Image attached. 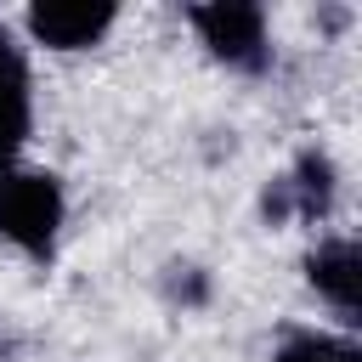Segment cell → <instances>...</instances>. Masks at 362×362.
<instances>
[{
    "label": "cell",
    "instance_id": "ba28073f",
    "mask_svg": "<svg viewBox=\"0 0 362 362\" xmlns=\"http://www.w3.org/2000/svg\"><path fill=\"white\" fill-rule=\"evenodd\" d=\"M170 300L204 305V300H209V277H204L198 266H170Z\"/></svg>",
    "mask_w": 362,
    "mask_h": 362
},
{
    "label": "cell",
    "instance_id": "3957f363",
    "mask_svg": "<svg viewBox=\"0 0 362 362\" xmlns=\"http://www.w3.org/2000/svg\"><path fill=\"white\" fill-rule=\"evenodd\" d=\"M23 23H28L34 45H45V51H90L119 23V6L113 0H40V6H28Z\"/></svg>",
    "mask_w": 362,
    "mask_h": 362
},
{
    "label": "cell",
    "instance_id": "6da1fadb",
    "mask_svg": "<svg viewBox=\"0 0 362 362\" xmlns=\"http://www.w3.org/2000/svg\"><path fill=\"white\" fill-rule=\"evenodd\" d=\"M62 221H68V198L51 170L0 164V238L6 243H17L34 260H51Z\"/></svg>",
    "mask_w": 362,
    "mask_h": 362
},
{
    "label": "cell",
    "instance_id": "5b68a950",
    "mask_svg": "<svg viewBox=\"0 0 362 362\" xmlns=\"http://www.w3.org/2000/svg\"><path fill=\"white\" fill-rule=\"evenodd\" d=\"M305 277L339 311V322L362 317V249H356V238H322L305 255Z\"/></svg>",
    "mask_w": 362,
    "mask_h": 362
},
{
    "label": "cell",
    "instance_id": "7a4b0ae2",
    "mask_svg": "<svg viewBox=\"0 0 362 362\" xmlns=\"http://www.w3.org/2000/svg\"><path fill=\"white\" fill-rule=\"evenodd\" d=\"M187 23L198 28L204 51L215 62H226L232 74L272 68V34H266V11L255 0H204V6H187Z\"/></svg>",
    "mask_w": 362,
    "mask_h": 362
},
{
    "label": "cell",
    "instance_id": "8992f818",
    "mask_svg": "<svg viewBox=\"0 0 362 362\" xmlns=\"http://www.w3.org/2000/svg\"><path fill=\"white\" fill-rule=\"evenodd\" d=\"M283 181H288V204H294L300 221H322V215L334 209V181H339V175H334V158H328L322 147H305Z\"/></svg>",
    "mask_w": 362,
    "mask_h": 362
},
{
    "label": "cell",
    "instance_id": "52a82bcc",
    "mask_svg": "<svg viewBox=\"0 0 362 362\" xmlns=\"http://www.w3.org/2000/svg\"><path fill=\"white\" fill-rule=\"evenodd\" d=\"M272 362H362V351L351 339H334V334H288Z\"/></svg>",
    "mask_w": 362,
    "mask_h": 362
},
{
    "label": "cell",
    "instance_id": "277c9868",
    "mask_svg": "<svg viewBox=\"0 0 362 362\" xmlns=\"http://www.w3.org/2000/svg\"><path fill=\"white\" fill-rule=\"evenodd\" d=\"M34 130V79H28V57L11 40V28L0 23V164H17L23 141Z\"/></svg>",
    "mask_w": 362,
    "mask_h": 362
}]
</instances>
